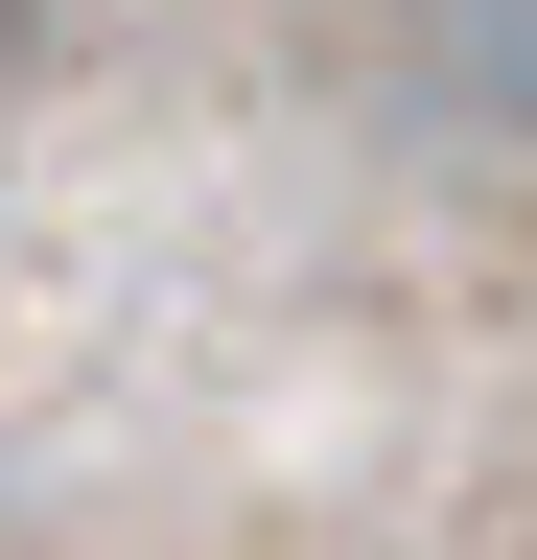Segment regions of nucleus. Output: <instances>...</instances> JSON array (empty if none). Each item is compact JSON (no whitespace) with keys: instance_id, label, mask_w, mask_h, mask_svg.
Here are the masks:
<instances>
[{"instance_id":"1","label":"nucleus","mask_w":537,"mask_h":560,"mask_svg":"<svg viewBox=\"0 0 537 560\" xmlns=\"http://www.w3.org/2000/svg\"><path fill=\"white\" fill-rule=\"evenodd\" d=\"M24 47H47V0H0V70H24Z\"/></svg>"}]
</instances>
